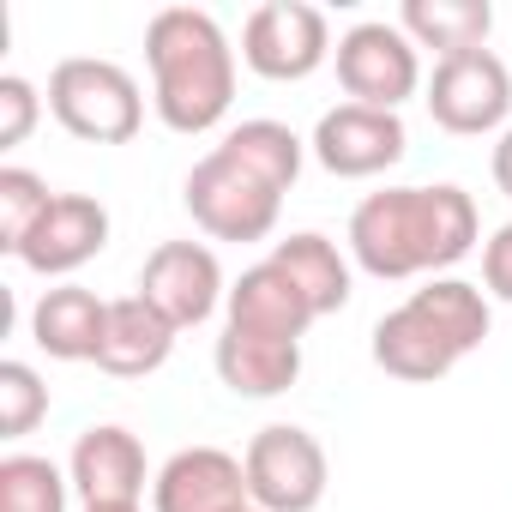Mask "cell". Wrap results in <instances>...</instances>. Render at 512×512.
<instances>
[{
	"label": "cell",
	"instance_id": "cell-2",
	"mask_svg": "<svg viewBox=\"0 0 512 512\" xmlns=\"http://www.w3.org/2000/svg\"><path fill=\"white\" fill-rule=\"evenodd\" d=\"M145 67L169 133H211L235 103V49L205 7H163L145 25Z\"/></svg>",
	"mask_w": 512,
	"mask_h": 512
},
{
	"label": "cell",
	"instance_id": "cell-29",
	"mask_svg": "<svg viewBox=\"0 0 512 512\" xmlns=\"http://www.w3.org/2000/svg\"><path fill=\"white\" fill-rule=\"evenodd\" d=\"M241 512H260V506H241Z\"/></svg>",
	"mask_w": 512,
	"mask_h": 512
},
{
	"label": "cell",
	"instance_id": "cell-13",
	"mask_svg": "<svg viewBox=\"0 0 512 512\" xmlns=\"http://www.w3.org/2000/svg\"><path fill=\"white\" fill-rule=\"evenodd\" d=\"M109 247V211L91 193H55V205L43 211V223L31 229V241L19 247V266L37 278H67L85 260Z\"/></svg>",
	"mask_w": 512,
	"mask_h": 512
},
{
	"label": "cell",
	"instance_id": "cell-9",
	"mask_svg": "<svg viewBox=\"0 0 512 512\" xmlns=\"http://www.w3.org/2000/svg\"><path fill=\"white\" fill-rule=\"evenodd\" d=\"M428 115L434 127L476 139V133H500L512 115V73L494 49H470V55H446L434 61L428 79Z\"/></svg>",
	"mask_w": 512,
	"mask_h": 512
},
{
	"label": "cell",
	"instance_id": "cell-8",
	"mask_svg": "<svg viewBox=\"0 0 512 512\" xmlns=\"http://www.w3.org/2000/svg\"><path fill=\"white\" fill-rule=\"evenodd\" d=\"M338 85L350 103H368V109H392L416 97L422 85V55L416 43L404 37V25H386V19H368L356 31L338 37Z\"/></svg>",
	"mask_w": 512,
	"mask_h": 512
},
{
	"label": "cell",
	"instance_id": "cell-22",
	"mask_svg": "<svg viewBox=\"0 0 512 512\" xmlns=\"http://www.w3.org/2000/svg\"><path fill=\"white\" fill-rule=\"evenodd\" d=\"M73 476L37 452L0 458V512H67Z\"/></svg>",
	"mask_w": 512,
	"mask_h": 512
},
{
	"label": "cell",
	"instance_id": "cell-7",
	"mask_svg": "<svg viewBox=\"0 0 512 512\" xmlns=\"http://www.w3.org/2000/svg\"><path fill=\"white\" fill-rule=\"evenodd\" d=\"M332 49V25L320 7H308V0H266V7H253L247 25H241V61L260 73V79H308L326 67Z\"/></svg>",
	"mask_w": 512,
	"mask_h": 512
},
{
	"label": "cell",
	"instance_id": "cell-1",
	"mask_svg": "<svg viewBox=\"0 0 512 512\" xmlns=\"http://www.w3.org/2000/svg\"><path fill=\"white\" fill-rule=\"evenodd\" d=\"M476 235H482V217L464 187H452V181L386 187L350 211V260L368 278L404 284V278H434V272L458 266L476 247Z\"/></svg>",
	"mask_w": 512,
	"mask_h": 512
},
{
	"label": "cell",
	"instance_id": "cell-28",
	"mask_svg": "<svg viewBox=\"0 0 512 512\" xmlns=\"http://www.w3.org/2000/svg\"><path fill=\"white\" fill-rule=\"evenodd\" d=\"M79 512H139V506H79Z\"/></svg>",
	"mask_w": 512,
	"mask_h": 512
},
{
	"label": "cell",
	"instance_id": "cell-10",
	"mask_svg": "<svg viewBox=\"0 0 512 512\" xmlns=\"http://www.w3.org/2000/svg\"><path fill=\"white\" fill-rule=\"evenodd\" d=\"M139 296L175 326H205L223 302H229V284H223V266L205 241H163L145 253V272H139Z\"/></svg>",
	"mask_w": 512,
	"mask_h": 512
},
{
	"label": "cell",
	"instance_id": "cell-4",
	"mask_svg": "<svg viewBox=\"0 0 512 512\" xmlns=\"http://www.w3.org/2000/svg\"><path fill=\"white\" fill-rule=\"evenodd\" d=\"M49 109L55 121L85 139V145H127L145 121V97H139V79L121 67V61H103V55H73L49 73Z\"/></svg>",
	"mask_w": 512,
	"mask_h": 512
},
{
	"label": "cell",
	"instance_id": "cell-20",
	"mask_svg": "<svg viewBox=\"0 0 512 512\" xmlns=\"http://www.w3.org/2000/svg\"><path fill=\"white\" fill-rule=\"evenodd\" d=\"M398 25H404V37L416 49H434V61H446V55L488 49L494 7L488 0H404Z\"/></svg>",
	"mask_w": 512,
	"mask_h": 512
},
{
	"label": "cell",
	"instance_id": "cell-12",
	"mask_svg": "<svg viewBox=\"0 0 512 512\" xmlns=\"http://www.w3.org/2000/svg\"><path fill=\"white\" fill-rule=\"evenodd\" d=\"M247 464L223 446H187L151 476V512H241Z\"/></svg>",
	"mask_w": 512,
	"mask_h": 512
},
{
	"label": "cell",
	"instance_id": "cell-6",
	"mask_svg": "<svg viewBox=\"0 0 512 512\" xmlns=\"http://www.w3.org/2000/svg\"><path fill=\"white\" fill-rule=\"evenodd\" d=\"M241 464H247V500L260 512H314L326 500V482H332L326 446L296 422L260 428L247 440Z\"/></svg>",
	"mask_w": 512,
	"mask_h": 512
},
{
	"label": "cell",
	"instance_id": "cell-24",
	"mask_svg": "<svg viewBox=\"0 0 512 512\" xmlns=\"http://www.w3.org/2000/svg\"><path fill=\"white\" fill-rule=\"evenodd\" d=\"M49 416V386L31 362H0V434L19 440Z\"/></svg>",
	"mask_w": 512,
	"mask_h": 512
},
{
	"label": "cell",
	"instance_id": "cell-18",
	"mask_svg": "<svg viewBox=\"0 0 512 512\" xmlns=\"http://www.w3.org/2000/svg\"><path fill=\"white\" fill-rule=\"evenodd\" d=\"M211 362H217V380L235 398H278V392H290L302 380V344L253 338V332H235V326H223Z\"/></svg>",
	"mask_w": 512,
	"mask_h": 512
},
{
	"label": "cell",
	"instance_id": "cell-17",
	"mask_svg": "<svg viewBox=\"0 0 512 512\" xmlns=\"http://www.w3.org/2000/svg\"><path fill=\"white\" fill-rule=\"evenodd\" d=\"M175 350V326L133 290V296H115L109 302V326H103V350H97V368L115 374V380H145L169 362Z\"/></svg>",
	"mask_w": 512,
	"mask_h": 512
},
{
	"label": "cell",
	"instance_id": "cell-25",
	"mask_svg": "<svg viewBox=\"0 0 512 512\" xmlns=\"http://www.w3.org/2000/svg\"><path fill=\"white\" fill-rule=\"evenodd\" d=\"M37 115H43V97H37L31 79H19V73L0 79V145H25Z\"/></svg>",
	"mask_w": 512,
	"mask_h": 512
},
{
	"label": "cell",
	"instance_id": "cell-11",
	"mask_svg": "<svg viewBox=\"0 0 512 512\" xmlns=\"http://www.w3.org/2000/svg\"><path fill=\"white\" fill-rule=\"evenodd\" d=\"M314 157L326 175H344V181H368V175H386L392 163H404L410 151V133H404V115L392 109H368V103H338L320 115L314 127Z\"/></svg>",
	"mask_w": 512,
	"mask_h": 512
},
{
	"label": "cell",
	"instance_id": "cell-3",
	"mask_svg": "<svg viewBox=\"0 0 512 512\" xmlns=\"http://www.w3.org/2000/svg\"><path fill=\"white\" fill-rule=\"evenodd\" d=\"M488 326H494V314H488V296L476 284L428 278L422 290H410V302L380 314V326H374V368L404 380V386H434L470 350H482Z\"/></svg>",
	"mask_w": 512,
	"mask_h": 512
},
{
	"label": "cell",
	"instance_id": "cell-23",
	"mask_svg": "<svg viewBox=\"0 0 512 512\" xmlns=\"http://www.w3.org/2000/svg\"><path fill=\"white\" fill-rule=\"evenodd\" d=\"M49 205H55V193H49L43 175H31V169H19V163L0 169V247H7L13 260H19V247L31 241V229L43 223Z\"/></svg>",
	"mask_w": 512,
	"mask_h": 512
},
{
	"label": "cell",
	"instance_id": "cell-27",
	"mask_svg": "<svg viewBox=\"0 0 512 512\" xmlns=\"http://www.w3.org/2000/svg\"><path fill=\"white\" fill-rule=\"evenodd\" d=\"M488 169H494V187L512 199V127L500 133V145H494V163H488Z\"/></svg>",
	"mask_w": 512,
	"mask_h": 512
},
{
	"label": "cell",
	"instance_id": "cell-14",
	"mask_svg": "<svg viewBox=\"0 0 512 512\" xmlns=\"http://www.w3.org/2000/svg\"><path fill=\"white\" fill-rule=\"evenodd\" d=\"M223 326L235 332H253V338H278V344H302L308 326L320 320L314 302L296 290V278L278 266V260H260L247 266L235 284H229V302H223Z\"/></svg>",
	"mask_w": 512,
	"mask_h": 512
},
{
	"label": "cell",
	"instance_id": "cell-16",
	"mask_svg": "<svg viewBox=\"0 0 512 512\" xmlns=\"http://www.w3.org/2000/svg\"><path fill=\"white\" fill-rule=\"evenodd\" d=\"M103 326H109V302L85 284L43 290V302L31 308V344L55 362H97Z\"/></svg>",
	"mask_w": 512,
	"mask_h": 512
},
{
	"label": "cell",
	"instance_id": "cell-26",
	"mask_svg": "<svg viewBox=\"0 0 512 512\" xmlns=\"http://www.w3.org/2000/svg\"><path fill=\"white\" fill-rule=\"evenodd\" d=\"M482 284L494 302H512V223H500L482 241Z\"/></svg>",
	"mask_w": 512,
	"mask_h": 512
},
{
	"label": "cell",
	"instance_id": "cell-21",
	"mask_svg": "<svg viewBox=\"0 0 512 512\" xmlns=\"http://www.w3.org/2000/svg\"><path fill=\"white\" fill-rule=\"evenodd\" d=\"M223 157H235L241 169H253L260 181H272L278 193H290L296 187V175H302V157H308V145L284 127V121H241V127H229L223 133V145H217Z\"/></svg>",
	"mask_w": 512,
	"mask_h": 512
},
{
	"label": "cell",
	"instance_id": "cell-19",
	"mask_svg": "<svg viewBox=\"0 0 512 512\" xmlns=\"http://www.w3.org/2000/svg\"><path fill=\"white\" fill-rule=\"evenodd\" d=\"M266 260H278V266L296 278V290L314 302V314H320V320L350 308V260H344V247H338L332 235H320V229L284 235V241L266 253Z\"/></svg>",
	"mask_w": 512,
	"mask_h": 512
},
{
	"label": "cell",
	"instance_id": "cell-5",
	"mask_svg": "<svg viewBox=\"0 0 512 512\" xmlns=\"http://www.w3.org/2000/svg\"><path fill=\"white\" fill-rule=\"evenodd\" d=\"M193 223L211 235V241H266L278 229V211H284V193L272 181H260L253 169H241L235 157H223L217 145L187 169V187H181Z\"/></svg>",
	"mask_w": 512,
	"mask_h": 512
},
{
	"label": "cell",
	"instance_id": "cell-15",
	"mask_svg": "<svg viewBox=\"0 0 512 512\" xmlns=\"http://www.w3.org/2000/svg\"><path fill=\"white\" fill-rule=\"evenodd\" d=\"M67 476H73V494L85 506H139V494H145V446L121 422H97V428L79 434V446L67 458Z\"/></svg>",
	"mask_w": 512,
	"mask_h": 512
}]
</instances>
